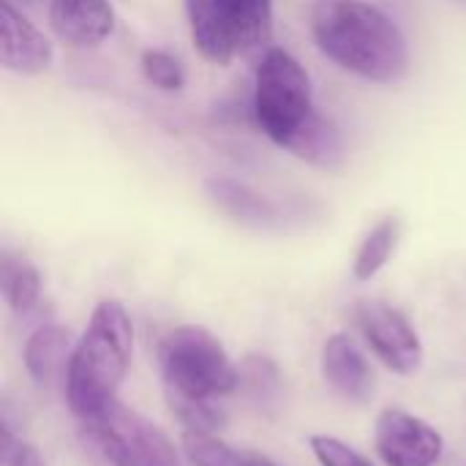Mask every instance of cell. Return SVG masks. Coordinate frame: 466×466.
Masks as SVG:
<instances>
[{"mask_svg": "<svg viewBox=\"0 0 466 466\" xmlns=\"http://www.w3.org/2000/svg\"><path fill=\"white\" fill-rule=\"evenodd\" d=\"M311 35L325 57L369 82H399L410 68L401 27L369 0H314Z\"/></svg>", "mask_w": 466, "mask_h": 466, "instance_id": "obj_1", "label": "cell"}, {"mask_svg": "<svg viewBox=\"0 0 466 466\" xmlns=\"http://www.w3.org/2000/svg\"><path fill=\"white\" fill-rule=\"evenodd\" d=\"M134 325L120 300H101L76 341L66 377L68 407L76 418H87L117 399L131 369Z\"/></svg>", "mask_w": 466, "mask_h": 466, "instance_id": "obj_2", "label": "cell"}, {"mask_svg": "<svg viewBox=\"0 0 466 466\" xmlns=\"http://www.w3.org/2000/svg\"><path fill=\"white\" fill-rule=\"evenodd\" d=\"M161 374L169 396L216 401L238 390V366L224 344L202 325H180L158 347Z\"/></svg>", "mask_w": 466, "mask_h": 466, "instance_id": "obj_3", "label": "cell"}, {"mask_svg": "<svg viewBox=\"0 0 466 466\" xmlns=\"http://www.w3.org/2000/svg\"><path fill=\"white\" fill-rule=\"evenodd\" d=\"M317 115L311 79L306 68L281 46H270L259 57L254 87V117L259 128L281 147L311 123Z\"/></svg>", "mask_w": 466, "mask_h": 466, "instance_id": "obj_4", "label": "cell"}, {"mask_svg": "<svg viewBox=\"0 0 466 466\" xmlns=\"http://www.w3.org/2000/svg\"><path fill=\"white\" fill-rule=\"evenodd\" d=\"M79 420L85 442L109 466H177L172 440L117 399Z\"/></svg>", "mask_w": 466, "mask_h": 466, "instance_id": "obj_5", "label": "cell"}, {"mask_svg": "<svg viewBox=\"0 0 466 466\" xmlns=\"http://www.w3.org/2000/svg\"><path fill=\"white\" fill-rule=\"evenodd\" d=\"M352 319L371 347V352L401 377H410L423 363V344L410 325V319L385 300H358L352 306Z\"/></svg>", "mask_w": 466, "mask_h": 466, "instance_id": "obj_6", "label": "cell"}, {"mask_svg": "<svg viewBox=\"0 0 466 466\" xmlns=\"http://www.w3.org/2000/svg\"><path fill=\"white\" fill-rule=\"evenodd\" d=\"M374 445L385 466H434L445 451L442 434L404 410L380 412Z\"/></svg>", "mask_w": 466, "mask_h": 466, "instance_id": "obj_7", "label": "cell"}, {"mask_svg": "<svg viewBox=\"0 0 466 466\" xmlns=\"http://www.w3.org/2000/svg\"><path fill=\"white\" fill-rule=\"evenodd\" d=\"M55 52L49 38L27 22V16L11 3L0 0V63L5 71L33 76L52 66Z\"/></svg>", "mask_w": 466, "mask_h": 466, "instance_id": "obj_8", "label": "cell"}, {"mask_svg": "<svg viewBox=\"0 0 466 466\" xmlns=\"http://www.w3.org/2000/svg\"><path fill=\"white\" fill-rule=\"evenodd\" d=\"M322 377L333 393H339L347 401L366 404L374 396V371L360 352V347L344 336L336 333L322 347Z\"/></svg>", "mask_w": 466, "mask_h": 466, "instance_id": "obj_9", "label": "cell"}, {"mask_svg": "<svg viewBox=\"0 0 466 466\" xmlns=\"http://www.w3.org/2000/svg\"><path fill=\"white\" fill-rule=\"evenodd\" d=\"M46 16L55 35L76 49L101 44L115 27L109 0H52Z\"/></svg>", "mask_w": 466, "mask_h": 466, "instance_id": "obj_10", "label": "cell"}, {"mask_svg": "<svg viewBox=\"0 0 466 466\" xmlns=\"http://www.w3.org/2000/svg\"><path fill=\"white\" fill-rule=\"evenodd\" d=\"M71 330L63 325H41L25 344V369L35 385L49 388L68 377L71 363Z\"/></svg>", "mask_w": 466, "mask_h": 466, "instance_id": "obj_11", "label": "cell"}, {"mask_svg": "<svg viewBox=\"0 0 466 466\" xmlns=\"http://www.w3.org/2000/svg\"><path fill=\"white\" fill-rule=\"evenodd\" d=\"M240 55L254 57L270 49L273 0H216Z\"/></svg>", "mask_w": 466, "mask_h": 466, "instance_id": "obj_12", "label": "cell"}, {"mask_svg": "<svg viewBox=\"0 0 466 466\" xmlns=\"http://www.w3.org/2000/svg\"><path fill=\"white\" fill-rule=\"evenodd\" d=\"M191 38L197 52L213 66H229L238 55L232 30L216 0H186Z\"/></svg>", "mask_w": 466, "mask_h": 466, "instance_id": "obj_13", "label": "cell"}, {"mask_svg": "<svg viewBox=\"0 0 466 466\" xmlns=\"http://www.w3.org/2000/svg\"><path fill=\"white\" fill-rule=\"evenodd\" d=\"M238 390L259 412L276 415L284 407V377L265 355H246L238 366Z\"/></svg>", "mask_w": 466, "mask_h": 466, "instance_id": "obj_14", "label": "cell"}, {"mask_svg": "<svg viewBox=\"0 0 466 466\" xmlns=\"http://www.w3.org/2000/svg\"><path fill=\"white\" fill-rule=\"evenodd\" d=\"M210 199L235 221L248 227H270L276 221V208L248 186L232 180V177H210L208 183Z\"/></svg>", "mask_w": 466, "mask_h": 466, "instance_id": "obj_15", "label": "cell"}, {"mask_svg": "<svg viewBox=\"0 0 466 466\" xmlns=\"http://www.w3.org/2000/svg\"><path fill=\"white\" fill-rule=\"evenodd\" d=\"M292 156L322 167V169H339L344 161V145L341 137L336 131V126L325 117V115H314L311 123L292 139V145L287 147Z\"/></svg>", "mask_w": 466, "mask_h": 466, "instance_id": "obj_16", "label": "cell"}, {"mask_svg": "<svg viewBox=\"0 0 466 466\" xmlns=\"http://www.w3.org/2000/svg\"><path fill=\"white\" fill-rule=\"evenodd\" d=\"M0 287H3V298L8 303V309L14 314H27L41 295V279L38 270L14 254H3L0 259Z\"/></svg>", "mask_w": 466, "mask_h": 466, "instance_id": "obj_17", "label": "cell"}, {"mask_svg": "<svg viewBox=\"0 0 466 466\" xmlns=\"http://www.w3.org/2000/svg\"><path fill=\"white\" fill-rule=\"evenodd\" d=\"M399 243V221L396 218H382L360 243L355 262H352V273L358 281H371L393 257Z\"/></svg>", "mask_w": 466, "mask_h": 466, "instance_id": "obj_18", "label": "cell"}, {"mask_svg": "<svg viewBox=\"0 0 466 466\" xmlns=\"http://www.w3.org/2000/svg\"><path fill=\"white\" fill-rule=\"evenodd\" d=\"M183 451L191 466H248L246 453H238L221 440H216L213 434H202V431H186Z\"/></svg>", "mask_w": 466, "mask_h": 466, "instance_id": "obj_19", "label": "cell"}, {"mask_svg": "<svg viewBox=\"0 0 466 466\" xmlns=\"http://www.w3.org/2000/svg\"><path fill=\"white\" fill-rule=\"evenodd\" d=\"M172 412L177 420L186 426V431H202L213 434L224 423V412L213 401H197V399H183V396H169Z\"/></svg>", "mask_w": 466, "mask_h": 466, "instance_id": "obj_20", "label": "cell"}, {"mask_svg": "<svg viewBox=\"0 0 466 466\" xmlns=\"http://www.w3.org/2000/svg\"><path fill=\"white\" fill-rule=\"evenodd\" d=\"M142 71L147 76L150 85H156L158 90H180L186 76H183V68L180 63L169 55V52H161V49H147L142 55Z\"/></svg>", "mask_w": 466, "mask_h": 466, "instance_id": "obj_21", "label": "cell"}, {"mask_svg": "<svg viewBox=\"0 0 466 466\" xmlns=\"http://www.w3.org/2000/svg\"><path fill=\"white\" fill-rule=\"evenodd\" d=\"M309 445H311V453L319 461V466H374L355 448H350L347 442L328 437V434H314L309 440Z\"/></svg>", "mask_w": 466, "mask_h": 466, "instance_id": "obj_22", "label": "cell"}, {"mask_svg": "<svg viewBox=\"0 0 466 466\" xmlns=\"http://www.w3.org/2000/svg\"><path fill=\"white\" fill-rule=\"evenodd\" d=\"M0 466H46L41 453L30 445L22 442L19 437H14L8 431V426L3 429V440H0Z\"/></svg>", "mask_w": 466, "mask_h": 466, "instance_id": "obj_23", "label": "cell"}, {"mask_svg": "<svg viewBox=\"0 0 466 466\" xmlns=\"http://www.w3.org/2000/svg\"><path fill=\"white\" fill-rule=\"evenodd\" d=\"M246 461H248V466H276L270 459H265L259 453H246Z\"/></svg>", "mask_w": 466, "mask_h": 466, "instance_id": "obj_24", "label": "cell"}, {"mask_svg": "<svg viewBox=\"0 0 466 466\" xmlns=\"http://www.w3.org/2000/svg\"><path fill=\"white\" fill-rule=\"evenodd\" d=\"M5 3H11V5L22 3V8H38L41 3H46V8H49V3H52V0H5ZM22 8H19V11H22Z\"/></svg>", "mask_w": 466, "mask_h": 466, "instance_id": "obj_25", "label": "cell"}]
</instances>
